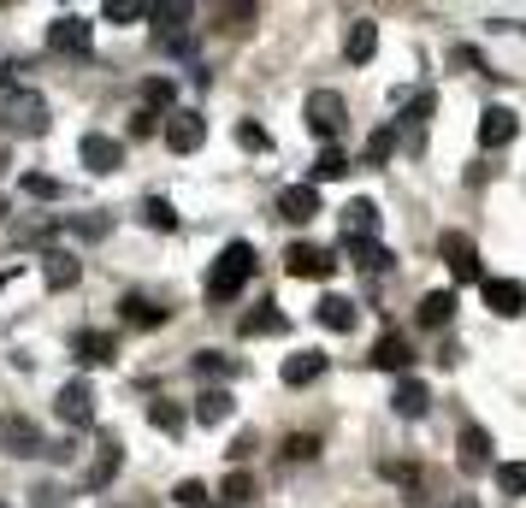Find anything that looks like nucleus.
I'll return each instance as SVG.
<instances>
[{
	"label": "nucleus",
	"instance_id": "nucleus-23",
	"mask_svg": "<svg viewBox=\"0 0 526 508\" xmlns=\"http://www.w3.org/2000/svg\"><path fill=\"white\" fill-rule=\"evenodd\" d=\"M119 319L136 325V331H154V325H166V308L148 302V296H125V302H119Z\"/></svg>",
	"mask_w": 526,
	"mask_h": 508
},
{
	"label": "nucleus",
	"instance_id": "nucleus-16",
	"mask_svg": "<svg viewBox=\"0 0 526 508\" xmlns=\"http://www.w3.org/2000/svg\"><path fill=\"white\" fill-rule=\"evenodd\" d=\"M119 160H125V148H119L113 136H101V130L83 136V166H89V172H119Z\"/></svg>",
	"mask_w": 526,
	"mask_h": 508
},
{
	"label": "nucleus",
	"instance_id": "nucleus-49",
	"mask_svg": "<svg viewBox=\"0 0 526 508\" xmlns=\"http://www.w3.org/2000/svg\"><path fill=\"white\" fill-rule=\"evenodd\" d=\"M450 508H473V503H467V497H461V503H450Z\"/></svg>",
	"mask_w": 526,
	"mask_h": 508
},
{
	"label": "nucleus",
	"instance_id": "nucleus-31",
	"mask_svg": "<svg viewBox=\"0 0 526 508\" xmlns=\"http://www.w3.org/2000/svg\"><path fill=\"white\" fill-rule=\"evenodd\" d=\"M142 219H148L154 231H178V207H172L166 195H148V201H142Z\"/></svg>",
	"mask_w": 526,
	"mask_h": 508
},
{
	"label": "nucleus",
	"instance_id": "nucleus-17",
	"mask_svg": "<svg viewBox=\"0 0 526 508\" xmlns=\"http://www.w3.org/2000/svg\"><path fill=\"white\" fill-rule=\"evenodd\" d=\"M278 213H284L290 225H308V219L320 213V190H314V184H290V190L278 195Z\"/></svg>",
	"mask_w": 526,
	"mask_h": 508
},
{
	"label": "nucleus",
	"instance_id": "nucleus-19",
	"mask_svg": "<svg viewBox=\"0 0 526 508\" xmlns=\"http://www.w3.org/2000/svg\"><path fill=\"white\" fill-rule=\"evenodd\" d=\"M148 24H154L166 42H178L184 24H190V6H184V0H154V6H148Z\"/></svg>",
	"mask_w": 526,
	"mask_h": 508
},
{
	"label": "nucleus",
	"instance_id": "nucleus-28",
	"mask_svg": "<svg viewBox=\"0 0 526 508\" xmlns=\"http://www.w3.org/2000/svg\"><path fill=\"white\" fill-rule=\"evenodd\" d=\"M284 325H290V319H284L278 308H272V302H266V308H255V314L243 319V337H278Z\"/></svg>",
	"mask_w": 526,
	"mask_h": 508
},
{
	"label": "nucleus",
	"instance_id": "nucleus-10",
	"mask_svg": "<svg viewBox=\"0 0 526 508\" xmlns=\"http://www.w3.org/2000/svg\"><path fill=\"white\" fill-rule=\"evenodd\" d=\"M77 278H83V260H77L71 249L42 254V284H48V290H77Z\"/></svg>",
	"mask_w": 526,
	"mask_h": 508
},
{
	"label": "nucleus",
	"instance_id": "nucleus-32",
	"mask_svg": "<svg viewBox=\"0 0 526 508\" xmlns=\"http://www.w3.org/2000/svg\"><path fill=\"white\" fill-rule=\"evenodd\" d=\"M497 491L503 497H526V461H497Z\"/></svg>",
	"mask_w": 526,
	"mask_h": 508
},
{
	"label": "nucleus",
	"instance_id": "nucleus-13",
	"mask_svg": "<svg viewBox=\"0 0 526 508\" xmlns=\"http://www.w3.org/2000/svg\"><path fill=\"white\" fill-rule=\"evenodd\" d=\"M119 467H125V449H119V438H101V455L89 461L83 485H89V491H107V485L119 479Z\"/></svg>",
	"mask_w": 526,
	"mask_h": 508
},
{
	"label": "nucleus",
	"instance_id": "nucleus-25",
	"mask_svg": "<svg viewBox=\"0 0 526 508\" xmlns=\"http://www.w3.org/2000/svg\"><path fill=\"white\" fill-rule=\"evenodd\" d=\"M231 408H237V402H231V390H219V384L196 396V420H201V426H225V420H231Z\"/></svg>",
	"mask_w": 526,
	"mask_h": 508
},
{
	"label": "nucleus",
	"instance_id": "nucleus-21",
	"mask_svg": "<svg viewBox=\"0 0 526 508\" xmlns=\"http://www.w3.org/2000/svg\"><path fill=\"white\" fill-rule=\"evenodd\" d=\"M408 361H414V349H408L396 331H385V337L373 343V367H379V373H408Z\"/></svg>",
	"mask_w": 526,
	"mask_h": 508
},
{
	"label": "nucleus",
	"instance_id": "nucleus-51",
	"mask_svg": "<svg viewBox=\"0 0 526 508\" xmlns=\"http://www.w3.org/2000/svg\"><path fill=\"white\" fill-rule=\"evenodd\" d=\"M207 508H225V503H207Z\"/></svg>",
	"mask_w": 526,
	"mask_h": 508
},
{
	"label": "nucleus",
	"instance_id": "nucleus-29",
	"mask_svg": "<svg viewBox=\"0 0 526 508\" xmlns=\"http://www.w3.org/2000/svg\"><path fill=\"white\" fill-rule=\"evenodd\" d=\"M343 249H349L355 266H367V272H391V266H396L391 249H379V243H343Z\"/></svg>",
	"mask_w": 526,
	"mask_h": 508
},
{
	"label": "nucleus",
	"instance_id": "nucleus-1",
	"mask_svg": "<svg viewBox=\"0 0 526 508\" xmlns=\"http://www.w3.org/2000/svg\"><path fill=\"white\" fill-rule=\"evenodd\" d=\"M249 278H255V249L249 243H225L219 260L207 266V302H237Z\"/></svg>",
	"mask_w": 526,
	"mask_h": 508
},
{
	"label": "nucleus",
	"instance_id": "nucleus-46",
	"mask_svg": "<svg viewBox=\"0 0 526 508\" xmlns=\"http://www.w3.org/2000/svg\"><path fill=\"white\" fill-rule=\"evenodd\" d=\"M30 497H36V508H66V503H60V491H54V485H36Z\"/></svg>",
	"mask_w": 526,
	"mask_h": 508
},
{
	"label": "nucleus",
	"instance_id": "nucleus-6",
	"mask_svg": "<svg viewBox=\"0 0 526 508\" xmlns=\"http://www.w3.org/2000/svg\"><path fill=\"white\" fill-rule=\"evenodd\" d=\"M479 290H485V308H491V314H503V319H515L526 308L521 278H479Z\"/></svg>",
	"mask_w": 526,
	"mask_h": 508
},
{
	"label": "nucleus",
	"instance_id": "nucleus-34",
	"mask_svg": "<svg viewBox=\"0 0 526 508\" xmlns=\"http://www.w3.org/2000/svg\"><path fill=\"white\" fill-rule=\"evenodd\" d=\"M172 101H178V89H172L166 77H148V83H142V107H148V113H160V107H172Z\"/></svg>",
	"mask_w": 526,
	"mask_h": 508
},
{
	"label": "nucleus",
	"instance_id": "nucleus-37",
	"mask_svg": "<svg viewBox=\"0 0 526 508\" xmlns=\"http://www.w3.org/2000/svg\"><path fill=\"white\" fill-rule=\"evenodd\" d=\"M432 107H438V101H432V89H420V95H414V101H408V107H402V125H426V119H432Z\"/></svg>",
	"mask_w": 526,
	"mask_h": 508
},
{
	"label": "nucleus",
	"instance_id": "nucleus-45",
	"mask_svg": "<svg viewBox=\"0 0 526 508\" xmlns=\"http://www.w3.org/2000/svg\"><path fill=\"white\" fill-rule=\"evenodd\" d=\"M160 130V119L148 113V107H136V119H131V136H154Z\"/></svg>",
	"mask_w": 526,
	"mask_h": 508
},
{
	"label": "nucleus",
	"instance_id": "nucleus-3",
	"mask_svg": "<svg viewBox=\"0 0 526 508\" xmlns=\"http://www.w3.org/2000/svg\"><path fill=\"white\" fill-rule=\"evenodd\" d=\"M54 414L66 420V426H95V390H89V379H71L60 384V396H54Z\"/></svg>",
	"mask_w": 526,
	"mask_h": 508
},
{
	"label": "nucleus",
	"instance_id": "nucleus-47",
	"mask_svg": "<svg viewBox=\"0 0 526 508\" xmlns=\"http://www.w3.org/2000/svg\"><path fill=\"white\" fill-rule=\"evenodd\" d=\"M243 455H255V432H243V438L231 444V461H243Z\"/></svg>",
	"mask_w": 526,
	"mask_h": 508
},
{
	"label": "nucleus",
	"instance_id": "nucleus-12",
	"mask_svg": "<svg viewBox=\"0 0 526 508\" xmlns=\"http://www.w3.org/2000/svg\"><path fill=\"white\" fill-rule=\"evenodd\" d=\"M438 249H444V260H450V272H456L461 284H467V278H479V249H473V237L444 231V237H438Z\"/></svg>",
	"mask_w": 526,
	"mask_h": 508
},
{
	"label": "nucleus",
	"instance_id": "nucleus-4",
	"mask_svg": "<svg viewBox=\"0 0 526 508\" xmlns=\"http://www.w3.org/2000/svg\"><path fill=\"white\" fill-rule=\"evenodd\" d=\"M302 113H308V130H314V136H337L343 119H349V107H343V95H337V89H314Z\"/></svg>",
	"mask_w": 526,
	"mask_h": 508
},
{
	"label": "nucleus",
	"instance_id": "nucleus-48",
	"mask_svg": "<svg viewBox=\"0 0 526 508\" xmlns=\"http://www.w3.org/2000/svg\"><path fill=\"white\" fill-rule=\"evenodd\" d=\"M6 284H12V272H0V296H6Z\"/></svg>",
	"mask_w": 526,
	"mask_h": 508
},
{
	"label": "nucleus",
	"instance_id": "nucleus-14",
	"mask_svg": "<svg viewBox=\"0 0 526 508\" xmlns=\"http://www.w3.org/2000/svg\"><path fill=\"white\" fill-rule=\"evenodd\" d=\"M284 266H290L296 278H331V272H337L331 249H314V243H296V249L284 254Z\"/></svg>",
	"mask_w": 526,
	"mask_h": 508
},
{
	"label": "nucleus",
	"instance_id": "nucleus-50",
	"mask_svg": "<svg viewBox=\"0 0 526 508\" xmlns=\"http://www.w3.org/2000/svg\"><path fill=\"white\" fill-rule=\"evenodd\" d=\"M0 219H6V195H0Z\"/></svg>",
	"mask_w": 526,
	"mask_h": 508
},
{
	"label": "nucleus",
	"instance_id": "nucleus-36",
	"mask_svg": "<svg viewBox=\"0 0 526 508\" xmlns=\"http://www.w3.org/2000/svg\"><path fill=\"white\" fill-rule=\"evenodd\" d=\"M391 148H396V125H385V130H373V136H367V160H373V166H385V160H391Z\"/></svg>",
	"mask_w": 526,
	"mask_h": 508
},
{
	"label": "nucleus",
	"instance_id": "nucleus-38",
	"mask_svg": "<svg viewBox=\"0 0 526 508\" xmlns=\"http://www.w3.org/2000/svg\"><path fill=\"white\" fill-rule=\"evenodd\" d=\"M343 172H349V160H343L337 148H326V154L314 160V184H326V178H343Z\"/></svg>",
	"mask_w": 526,
	"mask_h": 508
},
{
	"label": "nucleus",
	"instance_id": "nucleus-40",
	"mask_svg": "<svg viewBox=\"0 0 526 508\" xmlns=\"http://www.w3.org/2000/svg\"><path fill=\"white\" fill-rule=\"evenodd\" d=\"M24 195H36V201H54V195H60V184H54L48 172H24Z\"/></svg>",
	"mask_w": 526,
	"mask_h": 508
},
{
	"label": "nucleus",
	"instance_id": "nucleus-22",
	"mask_svg": "<svg viewBox=\"0 0 526 508\" xmlns=\"http://www.w3.org/2000/svg\"><path fill=\"white\" fill-rule=\"evenodd\" d=\"M391 408L402 414V420H420V414L432 408V390H426L420 379H402L396 384V396H391Z\"/></svg>",
	"mask_w": 526,
	"mask_h": 508
},
{
	"label": "nucleus",
	"instance_id": "nucleus-2",
	"mask_svg": "<svg viewBox=\"0 0 526 508\" xmlns=\"http://www.w3.org/2000/svg\"><path fill=\"white\" fill-rule=\"evenodd\" d=\"M48 95H36V89H6L0 95V130H12V136H48Z\"/></svg>",
	"mask_w": 526,
	"mask_h": 508
},
{
	"label": "nucleus",
	"instance_id": "nucleus-43",
	"mask_svg": "<svg viewBox=\"0 0 526 508\" xmlns=\"http://www.w3.org/2000/svg\"><path fill=\"white\" fill-rule=\"evenodd\" d=\"M113 231V219L107 213H89V219H77V237H107Z\"/></svg>",
	"mask_w": 526,
	"mask_h": 508
},
{
	"label": "nucleus",
	"instance_id": "nucleus-41",
	"mask_svg": "<svg viewBox=\"0 0 526 508\" xmlns=\"http://www.w3.org/2000/svg\"><path fill=\"white\" fill-rule=\"evenodd\" d=\"M237 142H243V148H255V154H266V148H272V136H266L261 125H249V119L237 125Z\"/></svg>",
	"mask_w": 526,
	"mask_h": 508
},
{
	"label": "nucleus",
	"instance_id": "nucleus-7",
	"mask_svg": "<svg viewBox=\"0 0 526 508\" xmlns=\"http://www.w3.org/2000/svg\"><path fill=\"white\" fill-rule=\"evenodd\" d=\"M201 142H207V119L201 113H172L166 119V148L172 154H196Z\"/></svg>",
	"mask_w": 526,
	"mask_h": 508
},
{
	"label": "nucleus",
	"instance_id": "nucleus-20",
	"mask_svg": "<svg viewBox=\"0 0 526 508\" xmlns=\"http://www.w3.org/2000/svg\"><path fill=\"white\" fill-rule=\"evenodd\" d=\"M71 355H77L83 367H107V361H113V331H77V337H71Z\"/></svg>",
	"mask_w": 526,
	"mask_h": 508
},
{
	"label": "nucleus",
	"instance_id": "nucleus-39",
	"mask_svg": "<svg viewBox=\"0 0 526 508\" xmlns=\"http://www.w3.org/2000/svg\"><path fill=\"white\" fill-rule=\"evenodd\" d=\"M196 373H201V379H225V373H231V361H225L219 349H201V355H196Z\"/></svg>",
	"mask_w": 526,
	"mask_h": 508
},
{
	"label": "nucleus",
	"instance_id": "nucleus-26",
	"mask_svg": "<svg viewBox=\"0 0 526 508\" xmlns=\"http://www.w3.org/2000/svg\"><path fill=\"white\" fill-rule=\"evenodd\" d=\"M320 373H326V355H320V349H302V355H290V361H284V384H296V390H302V384H314Z\"/></svg>",
	"mask_w": 526,
	"mask_h": 508
},
{
	"label": "nucleus",
	"instance_id": "nucleus-24",
	"mask_svg": "<svg viewBox=\"0 0 526 508\" xmlns=\"http://www.w3.org/2000/svg\"><path fill=\"white\" fill-rule=\"evenodd\" d=\"M314 319L326 325V331H355V302L349 296H320V308H314Z\"/></svg>",
	"mask_w": 526,
	"mask_h": 508
},
{
	"label": "nucleus",
	"instance_id": "nucleus-52",
	"mask_svg": "<svg viewBox=\"0 0 526 508\" xmlns=\"http://www.w3.org/2000/svg\"><path fill=\"white\" fill-rule=\"evenodd\" d=\"M0 508H6V503H0Z\"/></svg>",
	"mask_w": 526,
	"mask_h": 508
},
{
	"label": "nucleus",
	"instance_id": "nucleus-33",
	"mask_svg": "<svg viewBox=\"0 0 526 508\" xmlns=\"http://www.w3.org/2000/svg\"><path fill=\"white\" fill-rule=\"evenodd\" d=\"M101 18L107 24H136V18H148V0H107Z\"/></svg>",
	"mask_w": 526,
	"mask_h": 508
},
{
	"label": "nucleus",
	"instance_id": "nucleus-5",
	"mask_svg": "<svg viewBox=\"0 0 526 508\" xmlns=\"http://www.w3.org/2000/svg\"><path fill=\"white\" fill-rule=\"evenodd\" d=\"M0 449H6V455H48L42 432H36L24 414H0Z\"/></svg>",
	"mask_w": 526,
	"mask_h": 508
},
{
	"label": "nucleus",
	"instance_id": "nucleus-27",
	"mask_svg": "<svg viewBox=\"0 0 526 508\" xmlns=\"http://www.w3.org/2000/svg\"><path fill=\"white\" fill-rule=\"evenodd\" d=\"M450 314H456V296L450 290H432V296H420V325H450Z\"/></svg>",
	"mask_w": 526,
	"mask_h": 508
},
{
	"label": "nucleus",
	"instance_id": "nucleus-9",
	"mask_svg": "<svg viewBox=\"0 0 526 508\" xmlns=\"http://www.w3.org/2000/svg\"><path fill=\"white\" fill-rule=\"evenodd\" d=\"M456 461H461V473H485V467H491V432H485V426H461Z\"/></svg>",
	"mask_w": 526,
	"mask_h": 508
},
{
	"label": "nucleus",
	"instance_id": "nucleus-8",
	"mask_svg": "<svg viewBox=\"0 0 526 508\" xmlns=\"http://www.w3.org/2000/svg\"><path fill=\"white\" fill-rule=\"evenodd\" d=\"M89 36H95V30H89V18H77V12H66V18L48 24V48H54V54H83Z\"/></svg>",
	"mask_w": 526,
	"mask_h": 508
},
{
	"label": "nucleus",
	"instance_id": "nucleus-18",
	"mask_svg": "<svg viewBox=\"0 0 526 508\" xmlns=\"http://www.w3.org/2000/svg\"><path fill=\"white\" fill-rule=\"evenodd\" d=\"M343 54H349V65H367L379 54V24H373V18H355L349 36H343Z\"/></svg>",
	"mask_w": 526,
	"mask_h": 508
},
{
	"label": "nucleus",
	"instance_id": "nucleus-42",
	"mask_svg": "<svg viewBox=\"0 0 526 508\" xmlns=\"http://www.w3.org/2000/svg\"><path fill=\"white\" fill-rule=\"evenodd\" d=\"M172 497H178L184 508H207V485H201V479H184V485H178Z\"/></svg>",
	"mask_w": 526,
	"mask_h": 508
},
{
	"label": "nucleus",
	"instance_id": "nucleus-44",
	"mask_svg": "<svg viewBox=\"0 0 526 508\" xmlns=\"http://www.w3.org/2000/svg\"><path fill=\"white\" fill-rule=\"evenodd\" d=\"M284 455H290V461H314V455H320V438H290Z\"/></svg>",
	"mask_w": 526,
	"mask_h": 508
},
{
	"label": "nucleus",
	"instance_id": "nucleus-35",
	"mask_svg": "<svg viewBox=\"0 0 526 508\" xmlns=\"http://www.w3.org/2000/svg\"><path fill=\"white\" fill-rule=\"evenodd\" d=\"M148 420H154V432H184V408L178 402H154Z\"/></svg>",
	"mask_w": 526,
	"mask_h": 508
},
{
	"label": "nucleus",
	"instance_id": "nucleus-11",
	"mask_svg": "<svg viewBox=\"0 0 526 508\" xmlns=\"http://www.w3.org/2000/svg\"><path fill=\"white\" fill-rule=\"evenodd\" d=\"M373 231H379V207L367 195H355L343 207V243H373Z\"/></svg>",
	"mask_w": 526,
	"mask_h": 508
},
{
	"label": "nucleus",
	"instance_id": "nucleus-30",
	"mask_svg": "<svg viewBox=\"0 0 526 508\" xmlns=\"http://www.w3.org/2000/svg\"><path fill=\"white\" fill-rule=\"evenodd\" d=\"M219 497H225V508H249V503H255V479L231 467V479L219 485Z\"/></svg>",
	"mask_w": 526,
	"mask_h": 508
},
{
	"label": "nucleus",
	"instance_id": "nucleus-15",
	"mask_svg": "<svg viewBox=\"0 0 526 508\" xmlns=\"http://www.w3.org/2000/svg\"><path fill=\"white\" fill-rule=\"evenodd\" d=\"M515 130H521V119H515L509 107H485V113H479V142H485V148H509Z\"/></svg>",
	"mask_w": 526,
	"mask_h": 508
}]
</instances>
